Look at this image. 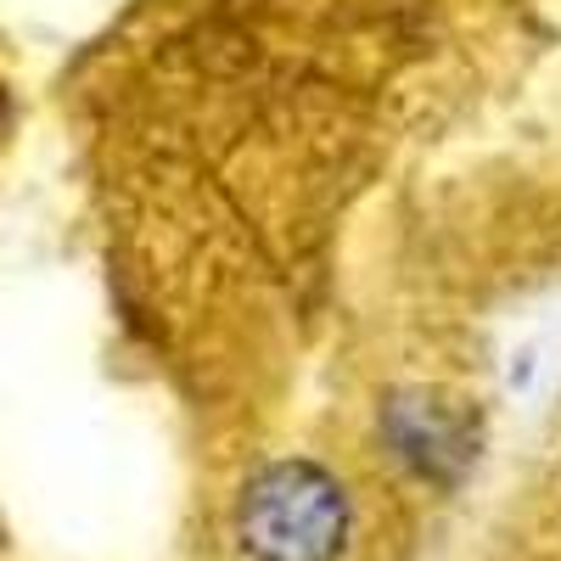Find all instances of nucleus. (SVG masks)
Masks as SVG:
<instances>
[{
    "instance_id": "f257e3e1",
    "label": "nucleus",
    "mask_w": 561,
    "mask_h": 561,
    "mask_svg": "<svg viewBox=\"0 0 561 561\" xmlns=\"http://www.w3.org/2000/svg\"><path fill=\"white\" fill-rule=\"evenodd\" d=\"M348 528V489L314 460H270L237 494V550L248 561H343Z\"/></svg>"
},
{
    "instance_id": "f03ea898",
    "label": "nucleus",
    "mask_w": 561,
    "mask_h": 561,
    "mask_svg": "<svg viewBox=\"0 0 561 561\" xmlns=\"http://www.w3.org/2000/svg\"><path fill=\"white\" fill-rule=\"evenodd\" d=\"M388 438L421 478H455L472 460V427L466 415L438 399H393L388 404Z\"/></svg>"
}]
</instances>
